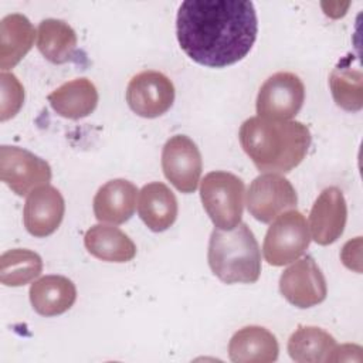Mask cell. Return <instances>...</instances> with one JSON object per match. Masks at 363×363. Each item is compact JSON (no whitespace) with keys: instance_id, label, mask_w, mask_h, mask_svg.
<instances>
[{"instance_id":"obj_10","label":"cell","mask_w":363,"mask_h":363,"mask_svg":"<svg viewBox=\"0 0 363 363\" xmlns=\"http://www.w3.org/2000/svg\"><path fill=\"white\" fill-rule=\"evenodd\" d=\"M279 292L294 306L306 309L326 299V279L311 255L295 261L279 278Z\"/></svg>"},{"instance_id":"obj_24","label":"cell","mask_w":363,"mask_h":363,"mask_svg":"<svg viewBox=\"0 0 363 363\" xmlns=\"http://www.w3.org/2000/svg\"><path fill=\"white\" fill-rule=\"evenodd\" d=\"M43 271L41 257L26 248H14L0 257V281L6 286H23Z\"/></svg>"},{"instance_id":"obj_8","label":"cell","mask_w":363,"mask_h":363,"mask_svg":"<svg viewBox=\"0 0 363 363\" xmlns=\"http://www.w3.org/2000/svg\"><path fill=\"white\" fill-rule=\"evenodd\" d=\"M298 203V194L288 179L277 173L255 177L247 193L248 213L261 223H271Z\"/></svg>"},{"instance_id":"obj_23","label":"cell","mask_w":363,"mask_h":363,"mask_svg":"<svg viewBox=\"0 0 363 363\" xmlns=\"http://www.w3.org/2000/svg\"><path fill=\"white\" fill-rule=\"evenodd\" d=\"M335 347V337L318 326H299L288 340V353L299 363L329 362Z\"/></svg>"},{"instance_id":"obj_4","label":"cell","mask_w":363,"mask_h":363,"mask_svg":"<svg viewBox=\"0 0 363 363\" xmlns=\"http://www.w3.org/2000/svg\"><path fill=\"white\" fill-rule=\"evenodd\" d=\"M244 182L223 170L210 172L200 186V199L206 213L218 230H233L242 218Z\"/></svg>"},{"instance_id":"obj_1","label":"cell","mask_w":363,"mask_h":363,"mask_svg":"<svg viewBox=\"0 0 363 363\" xmlns=\"http://www.w3.org/2000/svg\"><path fill=\"white\" fill-rule=\"evenodd\" d=\"M257 33V11L248 0H186L176 17L180 48L210 68L241 61L251 51Z\"/></svg>"},{"instance_id":"obj_12","label":"cell","mask_w":363,"mask_h":363,"mask_svg":"<svg viewBox=\"0 0 363 363\" xmlns=\"http://www.w3.org/2000/svg\"><path fill=\"white\" fill-rule=\"evenodd\" d=\"M347 204L337 187H326L315 200L309 213L311 235L319 245L335 242L345 230Z\"/></svg>"},{"instance_id":"obj_14","label":"cell","mask_w":363,"mask_h":363,"mask_svg":"<svg viewBox=\"0 0 363 363\" xmlns=\"http://www.w3.org/2000/svg\"><path fill=\"white\" fill-rule=\"evenodd\" d=\"M138 187L126 179H113L101 186L94 197V214L101 223L123 224L136 207Z\"/></svg>"},{"instance_id":"obj_5","label":"cell","mask_w":363,"mask_h":363,"mask_svg":"<svg viewBox=\"0 0 363 363\" xmlns=\"http://www.w3.org/2000/svg\"><path fill=\"white\" fill-rule=\"evenodd\" d=\"M311 234L303 214L288 210L269 225L264 244V258L269 265L282 267L296 261L309 247Z\"/></svg>"},{"instance_id":"obj_17","label":"cell","mask_w":363,"mask_h":363,"mask_svg":"<svg viewBox=\"0 0 363 363\" xmlns=\"http://www.w3.org/2000/svg\"><path fill=\"white\" fill-rule=\"evenodd\" d=\"M33 309L41 316H57L74 305L75 284L62 275H45L34 281L28 291Z\"/></svg>"},{"instance_id":"obj_11","label":"cell","mask_w":363,"mask_h":363,"mask_svg":"<svg viewBox=\"0 0 363 363\" xmlns=\"http://www.w3.org/2000/svg\"><path fill=\"white\" fill-rule=\"evenodd\" d=\"M166 179L182 193H193L200 182L203 160L197 145L186 135L172 136L162 150Z\"/></svg>"},{"instance_id":"obj_20","label":"cell","mask_w":363,"mask_h":363,"mask_svg":"<svg viewBox=\"0 0 363 363\" xmlns=\"http://www.w3.org/2000/svg\"><path fill=\"white\" fill-rule=\"evenodd\" d=\"M84 244L91 255L106 262H128L136 255L135 242L113 225H92L84 235Z\"/></svg>"},{"instance_id":"obj_18","label":"cell","mask_w":363,"mask_h":363,"mask_svg":"<svg viewBox=\"0 0 363 363\" xmlns=\"http://www.w3.org/2000/svg\"><path fill=\"white\" fill-rule=\"evenodd\" d=\"M51 108L62 118L81 119L91 115L98 105V91L88 78L64 82L47 96Z\"/></svg>"},{"instance_id":"obj_15","label":"cell","mask_w":363,"mask_h":363,"mask_svg":"<svg viewBox=\"0 0 363 363\" xmlns=\"http://www.w3.org/2000/svg\"><path fill=\"white\" fill-rule=\"evenodd\" d=\"M278 340L265 328L251 325L237 330L228 343L234 363H271L278 359Z\"/></svg>"},{"instance_id":"obj_22","label":"cell","mask_w":363,"mask_h":363,"mask_svg":"<svg viewBox=\"0 0 363 363\" xmlns=\"http://www.w3.org/2000/svg\"><path fill=\"white\" fill-rule=\"evenodd\" d=\"M75 30L58 18H45L38 24L37 48L52 64L68 62L77 48Z\"/></svg>"},{"instance_id":"obj_25","label":"cell","mask_w":363,"mask_h":363,"mask_svg":"<svg viewBox=\"0 0 363 363\" xmlns=\"http://www.w3.org/2000/svg\"><path fill=\"white\" fill-rule=\"evenodd\" d=\"M1 105H0V121L4 122L16 116L24 102V88L14 74L1 72Z\"/></svg>"},{"instance_id":"obj_16","label":"cell","mask_w":363,"mask_h":363,"mask_svg":"<svg viewBox=\"0 0 363 363\" xmlns=\"http://www.w3.org/2000/svg\"><path fill=\"white\" fill-rule=\"evenodd\" d=\"M138 211L140 220L149 230L162 233L176 221L179 206L176 196L166 184L152 182L145 184L139 191Z\"/></svg>"},{"instance_id":"obj_3","label":"cell","mask_w":363,"mask_h":363,"mask_svg":"<svg viewBox=\"0 0 363 363\" xmlns=\"http://www.w3.org/2000/svg\"><path fill=\"white\" fill-rule=\"evenodd\" d=\"M213 274L224 284H254L261 274V251L245 223L233 230L214 228L207 251Z\"/></svg>"},{"instance_id":"obj_6","label":"cell","mask_w":363,"mask_h":363,"mask_svg":"<svg viewBox=\"0 0 363 363\" xmlns=\"http://www.w3.org/2000/svg\"><path fill=\"white\" fill-rule=\"evenodd\" d=\"M305 86L301 78L292 72H277L259 88L257 95V113L265 119L289 121L302 108Z\"/></svg>"},{"instance_id":"obj_2","label":"cell","mask_w":363,"mask_h":363,"mask_svg":"<svg viewBox=\"0 0 363 363\" xmlns=\"http://www.w3.org/2000/svg\"><path fill=\"white\" fill-rule=\"evenodd\" d=\"M240 143L259 172L288 173L306 156L311 132L298 121H275L252 116L240 128Z\"/></svg>"},{"instance_id":"obj_13","label":"cell","mask_w":363,"mask_h":363,"mask_svg":"<svg viewBox=\"0 0 363 363\" xmlns=\"http://www.w3.org/2000/svg\"><path fill=\"white\" fill-rule=\"evenodd\" d=\"M64 213L65 203L60 190L48 184L37 187L28 194L24 204V227L34 237H47L60 227Z\"/></svg>"},{"instance_id":"obj_21","label":"cell","mask_w":363,"mask_h":363,"mask_svg":"<svg viewBox=\"0 0 363 363\" xmlns=\"http://www.w3.org/2000/svg\"><path fill=\"white\" fill-rule=\"evenodd\" d=\"M353 61L352 54L345 55L329 77V86L336 105L349 112H357L363 106V74L359 62L353 65Z\"/></svg>"},{"instance_id":"obj_19","label":"cell","mask_w":363,"mask_h":363,"mask_svg":"<svg viewBox=\"0 0 363 363\" xmlns=\"http://www.w3.org/2000/svg\"><path fill=\"white\" fill-rule=\"evenodd\" d=\"M35 30L20 13L7 14L0 21V68L3 72L16 67L34 44Z\"/></svg>"},{"instance_id":"obj_9","label":"cell","mask_w":363,"mask_h":363,"mask_svg":"<svg viewBox=\"0 0 363 363\" xmlns=\"http://www.w3.org/2000/svg\"><path fill=\"white\" fill-rule=\"evenodd\" d=\"M126 102L136 115L142 118H157L172 108L174 102V85L160 71H142L129 81Z\"/></svg>"},{"instance_id":"obj_7","label":"cell","mask_w":363,"mask_h":363,"mask_svg":"<svg viewBox=\"0 0 363 363\" xmlns=\"http://www.w3.org/2000/svg\"><path fill=\"white\" fill-rule=\"evenodd\" d=\"M0 177L17 196H27L48 184L51 167L30 150L3 145L0 147Z\"/></svg>"}]
</instances>
